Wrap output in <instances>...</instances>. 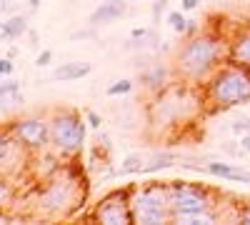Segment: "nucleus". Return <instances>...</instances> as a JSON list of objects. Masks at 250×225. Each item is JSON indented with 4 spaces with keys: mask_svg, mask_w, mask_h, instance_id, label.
I'll list each match as a JSON object with an SVG mask.
<instances>
[{
    "mask_svg": "<svg viewBox=\"0 0 250 225\" xmlns=\"http://www.w3.org/2000/svg\"><path fill=\"white\" fill-rule=\"evenodd\" d=\"M230 130H233V133H238V135L248 133V130H250V118H240V120H235L233 125H230Z\"/></svg>",
    "mask_w": 250,
    "mask_h": 225,
    "instance_id": "393cba45",
    "label": "nucleus"
},
{
    "mask_svg": "<svg viewBox=\"0 0 250 225\" xmlns=\"http://www.w3.org/2000/svg\"><path fill=\"white\" fill-rule=\"evenodd\" d=\"M170 208H173V223L183 215L210 213L215 208V193L205 185H195V183L173 180L170 183Z\"/></svg>",
    "mask_w": 250,
    "mask_h": 225,
    "instance_id": "0eeeda50",
    "label": "nucleus"
},
{
    "mask_svg": "<svg viewBox=\"0 0 250 225\" xmlns=\"http://www.w3.org/2000/svg\"><path fill=\"white\" fill-rule=\"evenodd\" d=\"M200 5V0H180V10L183 13H190V10H195Z\"/></svg>",
    "mask_w": 250,
    "mask_h": 225,
    "instance_id": "cd10ccee",
    "label": "nucleus"
},
{
    "mask_svg": "<svg viewBox=\"0 0 250 225\" xmlns=\"http://www.w3.org/2000/svg\"><path fill=\"white\" fill-rule=\"evenodd\" d=\"M23 103V93H20L18 80H5L0 85V110H8L10 105H20Z\"/></svg>",
    "mask_w": 250,
    "mask_h": 225,
    "instance_id": "f3484780",
    "label": "nucleus"
},
{
    "mask_svg": "<svg viewBox=\"0 0 250 225\" xmlns=\"http://www.w3.org/2000/svg\"><path fill=\"white\" fill-rule=\"evenodd\" d=\"M228 60L235 65L250 68V28H243L233 40H230V48H228Z\"/></svg>",
    "mask_w": 250,
    "mask_h": 225,
    "instance_id": "f8f14e48",
    "label": "nucleus"
},
{
    "mask_svg": "<svg viewBox=\"0 0 250 225\" xmlns=\"http://www.w3.org/2000/svg\"><path fill=\"white\" fill-rule=\"evenodd\" d=\"M85 145V120L75 108H55L50 113V150L73 160Z\"/></svg>",
    "mask_w": 250,
    "mask_h": 225,
    "instance_id": "423d86ee",
    "label": "nucleus"
},
{
    "mask_svg": "<svg viewBox=\"0 0 250 225\" xmlns=\"http://www.w3.org/2000/svg\"><path fill=\"white\" fill-rule=\"evenodd\" d=\"M23 155H28V150L15 140L10 125H0V175H8L10 165Z\"/></svg>",
    "mask_w": 250,
    "mask_h": 225,
    "instance_id": "9d476101",
    "label": "nucleus"
},
{
    "mask_svg": "<svg viewBox=\"0 0 250 225\" xmlns=\"http://www.w3.org/2000/svg\"><path fill=\"white\" fill-rule=\"evenodd\" d=\"M128 13V3L125 0H103V3L90 13V25H105V23H115Z\"/></svg>",
    "mask_w": 250,
    "mask_h": 225,
    "instance_id": "9b49d317",
    "label": "nucleus"
},
{
    "mask_svg": "<svg viewBox=\"0 0 250 225\" xmlns=\"http://www.w3.org/2000/svg\"><path fill=\"white\" fill-rule=\"evenodd\" d=\"M168 23H170V28H173L175 33L185 35V30H188V23H190V20L185 18V13H183V10H170V13H168Z\"/></svg>",
    "mask_w": 250,
    "mask_h": 225,
    "instance_id": "412c9836",
    "label": "nucleus"
},
{
    "mask_svg": "<svg viewBox=\"0 0 250 225\" xmlns=\"http://www.w3.org/2000/svg\"><path fill=\"white\" fill-rule=\"evenodd\" d=\"M173 153H155V155H150L148 160L143 163V170L140 173H145V175H150V173H158V170H165V168H170L173 165Z\"/></svg>",
    "mask_w": 250,
    "mask_h": 225,
    "instance_id": "a211bd4d",
    "label": "nucleus"
},
{
    "mask_svg": "<svg viewBox=\"0 0 250 225\" xmlns=\"http://www.w3.org/2000/svg\"><path fill=\"white\" fill-rule=\"evenodd\" d=\"M143 35H148V30H145V28H135L133 30V38H143Z\"/></svg>",
    "mask_w": 250,
    "mask_h": 225,
    "instance_id": "7c9ffc66",
    "label": "nucleus"
},
{
    "mask_svg": "<svg viewBox=\"0 0 250 225\" xmlns=\"http://www.w3.org/2000/svg\"><path fill=\"white\" fill-rule=\"evenodd\" d=\"M130 210L133 225H163L173 223L170 208V183H145L133 185L130 190Z\"/></svg>",
    "mask_w": 250,
    "mask_h": 225,
    "instance_id": "20e7f679",
    "label": "nucleus"
},
{
    "mask_svg": "<svg viewBox=\"0 0 250 225\" xmlns=\"http://www.w3.org/2000/svg\"><path fill=\"white\" fill-rule=\"evenodd\" d=\"M240 220H245V223H250V205L243 210V215H240Z\"/></svg>",
    "mask_w": 250,
    "mask_h": 225,
    "instance_id": "2f4dec72",
    "label": "nucleus"
},
{
    "mask_svg": "<svg viewBox=\"0 0 250 225\" xmlns=\"http://www.w3.org/2000/svg\"><path fill=\"white\" fill-rule=\"evenodd\" d=\"M165 5H168V0H155V3H153V23H155V25L163 20V10H165Z\"/></svg>",
    "mask_w": 250,
    "mask_h": 225,
    "instance_id": "b1692460",
    "label": "nucleus"
},
{
    "mask_svg": "<svg viewBox=\"0 0 250 225\" xmlns=\"http://www.w3.org/2000/svg\"><path fill=\"white\" fill-rule=\"evenodd\" d=\"M73 163L70 165H58L55 173L45 180L43 193H40V200H38L43 215L48 218L73 215L75 208H80L83 200L88 198V185H83V178Z\"/></svg>",
    "mask_w": 250,
    "mask_h": 225,
    "instance_id": "f03ea898",
    "label": "nucleus"
},
{
    "mask_svg": "<svg viewBox=\"0 0 250 225\" xmlns=\"http://www.w3.org/2000/svg\"><path fill=\"white\" fill-rule=\"evenodd\" d=\"M193 83L180 80L178 85H168L165 90L155 93V103L150 108V125L153 128H173L180 120H188L193 113L190 108H198L200 103H205V98H195L193 95Z\"/></svg>",
    "mask_w": 250,
    "mask_h": 225,
    "instance_id": "39448f33",
    "label": "nucleus"
},
{
    "mask_svg": "<svg viewBox=\"0 0 250 225\" xmlns=\"http://www.w3.org/2000/svg\"><path fill=\"white\" fill-rule=\"evenodd\" d=\"M28 5H30V10H38V5H40V0H28Z\"/></svg>",
    "mask_w": 250,
    "mask_h": 225,
    "instance_id": "473e14b6",
    "label": "nucleus"
},
{
    "mask_svg": "<svg viewBox=\"0 0 250 225\" xmlns=\"http://www.w3.org/2000/svg\"><path fill=\"white\" fill-rule=\"evenodd\" d=\"M85 120H88V125H90L93 130H98V128L103 125V118H100L95 110H85Z\"/></svg>",
    "mask_w": 250,
    "mask_h": 225,
    "instance_id": "a878e982",
    "label": "nucleus"
},
{
    "mask_svg": "<svg viewBox=\"0 0 250 225\" xmlns=\"http://www.w3.org/2000/svg\"><path fill=\"white\" fill-rule=\"evenodd\" d=\"M95 35V25L90 28V30H78V33H73V40H80V38H93Z\"/></svg>",
    "mask_w": 250,
    "mask_h": 225,
    "instance_id": "c756f323",
    "label": "nucleus"
},
{
    "mask_svg": "<svg viewBox=\"0 0 250 225\" xmlns=\"http://www.w3.org/2000/svg\"><path fill=\"white\" fill-rule=\"evenodd\" d=\"M140 83L143 88H148L153 93H160L170 85V68L168 65H153L150 70H145L140 75Z\"/></svg>",
    "mask_w": 250,
    "mask_h": 225,
    "instance_id": "ddd939ff",
    "label": "nucleus"
},
{
    "mask_svg": "<svg viewBox=\"0 0 250 225\" xmlns=\"http://www.w3.org/2000/svg\"><path fill=\"white\" fill-rule=\"evenodd\" d=\"M28 33V18L25 15H15L5 23H0V38L3 40H18L20 35Z\"/></svg>",
    "mask_w": 250,
    "mask_h": 225,
    "instance_id": "dca6fc26",
    "label": "nucleus"
},
{
    "mask_svg": "<svg viewBox=\"0 0 250 225\" xmlns=\"http://www.w3.org/2000/svg\"><path fill=\"white\" fill-rule=\"evenodd\" d=\"M143 163H145V158L143 155H128L123 160V165H120V175H130V173H140L143 170Z\"/></svg>",
    "mask_w": 250,
    "mask_h": 225,
    "instance_id": "aec40b11",
    "label": "nucleus"
},
{
    "mask_svg": "<svg viewBox=\"0 0 250 225\" xmlns=\"http://www.w3.org/2000/svg\"><path fill=\"white\" fill-rule=\"evenodd\" d=\"M228 48L230 43L218 33H198L188 38L175 53V75L185 83H205L223 63H228Z\"/></svg>",
    "mask_w": 250,
    "mask_h": 225,
    "instance_id": "f257e3e1",
    "label": "nucleus"
},
{
    "mask_svg": "<svg viewBox=\"0 0 250 225\" xmlns=\"http://www.w3.org/2000/svg\"><path fill=\"white\" fill-rule=\"evenodd\" d=\"M205 105L210 110H228L243 105L250 100V68L235 65V63H223L210 78L205 80L203 88Z\"/></svg>",
    "mask_w": 250,
    "mask_h": 225,
    "instance_id": "7ed1b4c3",
    "label": "nucleus"
},
{
    "mask_svg": "<svg viewBox=\"0 0 250 225\" xmlns=\"http://www.w3.org/2000/svg\"><path fill=\"white\" fill-rule=\"evenodd\" d=\"M240 150L243 153H250V130L243 133V138H240Z\"/></svg>",
    "mask_w": 250,
    "mask_h": 225,
    "instance_id": "c85d7f7f",
    "label": "nucleus"
},
{
    "mask_svg": "<svg viewBox=\"0 0 250 225\" xmlns=\"http://www.w3.org/2000/svg\"><path fill=\"white\" fill-rule=\"evenodd\" d=\"M5 3H10V0H5Z\"/></svg>",
    "mask_w": 250,
    "mask_h": 225,
    "instance_id": "f704fd0d",
    "label": "nucleus"
},
{
    "mask_svg": "<svg viewBox=\"0 0 250 225\" xmlns=\"http://www.w3.org/2000/svg\"><path fill=\"white\" fill-rule=\"evenodd\" d=\"M50 60H53V50H43V53L35 58V65H38V68H45Z\"/></svg>",
    "mask_w": 250,
    "mask_h": 225,
    "instance_id": "bb28decb",
    "label": "nucleus"
},
{
    "mask_svg": "<svg viewBox=\"0 0 250 225\" xmlns=\"http://www.w3.org/2000/svg\"><path fill=\"white\" fill-rule=\"evenodd\" d=\"M130 190L133 185L115 188L103 195L93 210L88 213V220L105 223V225H133V210H130Z\"/></svg>",
    "mask_w": 250,
    "mask_h": 225,
    "instance_id": "6e6552de",
    "label": "nucleus"
},
{
    "mask_svg": "<svg viewBox=\"0 0 250 225\" xmlns=\"http://www.w3.org/2000/svg\"><path fill=\"white\" fill-rule=\"evenodd\" d=\"M130 90H133V80L123 78V80H115L113 85H108L105 95H108V98H120V95H128Z\"/></svg>",
    "mask_w": 250,
    "mask_h": 225,
    "instance_id": "4be33fe9",
    "label": "nucleus"
},
{
    "mask_svg": "<svg viewBox=\"0 0 250 225\" xmlns=\"http://www.w3.org/2000/svg\"><path fill=\"white\" fill-rule=\"evenodd\" d=\"M15 200V183L8 175H0V208H8Z\"/></svg>",
    "mask_w": 250,
    "mask_h": 225,
    "instance_id": "6ab92c4d",
    "label": "nucleus"
},
{
    "mask_svg": "<svg viewBox=\"0 0 250 225\" xmlns=\"http://www.w3.org/2000/svg\"><path fill=\"white\" fill-rule=\"evenodd\" d=\"M128 3H133V0H128Z\"/></svg>",
    "mask_w": 250,
    "mask_h": 225,
    "instance_id": "c9c22d12",
    "label": "nucleus"
},
{
    "mask_svg": "<svg viewBox=\"0 0 250 225\" xmlns=\"http://www.w3.org/2000/svg\"><path fill=\"white\" fill-rule=\"evenodd\" d=\"M13 70H15L13 58H0V78H8V75H13Z\"/></svg>",
    "mask_w": 250,
    "mask_h": 225,
    "instance_id": "5701e85b",
    "label": "nucleus"
},
{
    "mask_svg": "<svg viewBox=\"0 0 250 225\" xmlns=\"http://www.w3.org/2000/svg\"><path fill=\"white\" fill-rule=\"evenodd\" d=\"M8 125L28 153H43L50 148V115H23Z\"/></svg>",
    "mask_w": 250,
    "mask_h": 225,
    "instance_id": "1a4fd4ad",
    "label": "nucleus"
},
{
    "mask_svg": "<svg viewBox=\"0 0 250 225\" xmlns=\"http://www.w3.org/2000/svg\"><path fill=\"white\" fill-rule=\"evenodd\" d=\"M90 70H93L90 63H62L60 68L53 70V78L58 80V83H73V80L85 78Z\"/></svg>",
    "mask_w": 250,
    "mask_h": 225,
    "instance_id": "4468645a",
    "label": "nucleus"
},
{
    "mask_svg": "<svg viewBox=\"0 0 250 225\" xmlns=\"http://www.w3.org/2000/svg\"><path fill=\"white\" fill-rule=\"evenodd\" d=\"M3 3H5V0H0V8H3Z\"/></svg>",
    "mask_w": 250,
    "mask_h": 225,
    "instance_id": "72a5a7b5",
    "label": "nucleus"
},
{
    "mask_svg": "<svg viewBox=\"0 0 250 225\" xmlns=\"http://www.w3.org/2000/svg\"><path fill=\"white\" fill-rule=\"evenodd\" d=\"M205 170L210 173V175H215V178L235 180V183H250V170L235 168V165H230V163H210Z\"/></svg>",
    "mask_w": 250,
    "mask_h": 225,
    "instance_id": "2eb2a0df",
    "label": "nucleus"
}]
</instances>
